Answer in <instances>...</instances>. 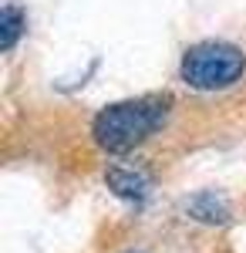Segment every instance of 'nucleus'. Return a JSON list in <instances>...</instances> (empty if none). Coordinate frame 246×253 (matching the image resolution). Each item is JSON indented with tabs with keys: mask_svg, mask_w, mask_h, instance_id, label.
Here are the masks:
<instances>
[{
	"mask_svg": "<svg viewBox=\"0 0 246 253\" xmlns=\"http://www.w3.org/2000/svg\"><path fill=\"white\" fill-rule=\"evenodd\" d=\"M165 115H169V108H165L162 98L122 101V105L105 108L95 118V138L108 152H128L138 142H145L155 128H162Z\"/></svg>",
	"mask_w": 246,
	"mask_h": 253,
	"instance_id": "obj_1",
	"label": "nucleus"
},
{
	"mask_svg": "<svg viewBox=\"0 0 246 253\" xmlns=\"http://www.w3.org/2000/svg\"><path fill=\"white\" fill-rule=\"evenodd\" d=\"M246 58L240 47L223 44V41H206L186 51L182 58V81L199 88V91H216L226 88L243 75Z\"/></svg>",
	"mask_w": 246,
	"mask_h": 253,
	"instance_id": "obj_2",
	"label": "nucleus"
},
{
	"mask_svg": "<svg viewBox=\"0 0 246 253\" xmlns=\"http://www.w3.org/2000/svg\"><path fill=\"white\" fill-rule=\"evenodd\" d=\"M20 31H24V14H20L14 3H7L3 14H0V51H10L17 44Z\"/></svg>",
	"mask_w": 246,
	"mask_h": 253,
	"instance_id": "obj_3",
	"label": "nucleus"
},
{
	"mask_svg": "<svg viewBox=\"0 0 246 253\" xmlns=\"http://www.w3.org/2000/svg\"><path fill=\"white\" fill-rule=\"evenodd\" d=\"M108 186L118 196H125V199H138V196L145 193V179L138 172H125V169H112L108 172Z\"/></svg>",
	"mask_w": 246,
	"mask_h": 253,
	"instance_id": "obj_4",
	"label": "nucleus"
}]
</instances>
